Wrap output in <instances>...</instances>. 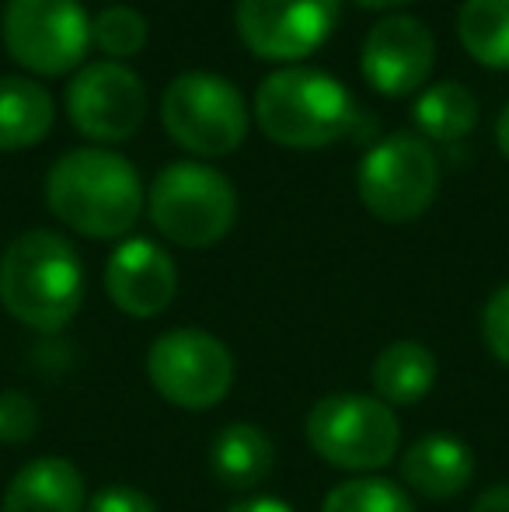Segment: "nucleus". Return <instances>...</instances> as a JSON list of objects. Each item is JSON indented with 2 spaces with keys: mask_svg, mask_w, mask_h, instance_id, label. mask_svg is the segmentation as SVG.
<instances>
[{
  "mask_svg": "<svg viewBox=\"0 0 509 512\" xmlns=\"http://www.w3.org/2000/svg\"><path fill=\"white\" fill-rule=\"evenodd\" d=\"M0 304L18 324L56 335L84 304V265L56 230H25L0 258Z\"/></svg>",
  "mask_w": 509,
  "mask_h": 512,
  "instance_id": "nucleus-1",
  "label": "nucleus"
},
{
  "mask_svg": "<svg viewBox=\"0 0 509 512\" xmlns=\"http://www.w3.org/2000/svg\"><path fill=\"white\" fill-rule=\"evenodd\" d=\"M46 203L60 223L95 241H112L136 227L143 185L123 154L102 147L70 150L49 168Z\"/></svg>",
  "mask_w": 509,
  "mask_h": 512,
  "instance_id": "nucleus-2",
  "label": "nucleus"
},
{
  "mask_svg": "<svg viewBox=\"0 0 509 512\" xmlns=\"http://www.w3.org/2000/svg\"><path fill=\"white\" fill-rule=\"evenodd\" d=\"M353 98L332 74L314 67H286L258 84L255 119L272 143L318 150L353 126Z\"/></svg>",
  "mask_w": 509,
  "mask_h": 512,
  "instance_id": "nucleus-3",
  "label": "nucleus"
},
{
  "mask_svg": "<svg viewBox=\"0 0 509 512\" xmlns=\"http://www.w3.org/2000/svg\"><path fill=\"white\" fill-rule=\"evenodd\" d=\"M304 436L325 464L370 474L398 457L401 425L391 405L367 394H325L307 411Z\"/></svg>",
  "mask_w": 509,
  "mask_h": 512,
  "instance_id": "nucleus-4",
  "label": "nucleus"
},
{
  "mask_svg": "<svg viewBox=\"0 0 509 512\" xmlns=\"http://www.w3.org/2000/svg\"><path fill=\"white\" fill-rule=\"evenodd\" d=\"M154 227L182 248H210L238 216V192L231 178L199 161L168 164L147 196Z\"/></svg>",
  "mask_w": 509,
  "mask_h": 512,
  "instance_id": "nucleus-5",
  "label": "nucleus"
},
{
  "mask_svg": "<svg viewBox=\"0 0 509 512\" xmlns=\"http://www.w3.org/2000/svg\"><path fill=\"white\" fill-rule=\"evenodd\" d=\"M161 122L178 147L199 157H224L245 140L248 105L227 77L189 70L178 74L164 91Z\"/></svg>",
  "mask_w": 509,
  "mask_h": 512,
  "instance_id": "nucleus-6",
  "label": "nucleus"
},
{
  "mask_svg": "<svg viewBox=\"0 0 509 512\" xmlns=\"http://www.w3.org/2000/svg\"><path fill=\"white\" fill-rule=\"evenodd\" d=\"M360 199L377 220L408 223L422 216L440 189V164L419 133H391L367 150L356 175Z\"/></svg>",
  "mask_w": 509,
  "mask_h": 512,
  "instance_id": "nucleus-7",
  "label": "nucleus"
},
{
  "mask_svg": "<svg viewBox=\"0 0 509 512\" xmlns=\"http://www.w3.org/2000/svg\"><path fill=\"white\" fill-rule=\"evenodd\" d=\"M147 377L164 401L185 411H210L231 394L234 356L203 328H175L154 338Z\"/></svg>",
  "mask_w": 509,
  "mask_h": 512,
  "instance_id": "nucleus-8",
  "label": "nucleus"
},
{
  "mask_svg": "<svg viewBox=\"0 0 509 512\" xmlns=\"http://www.w3.org/2000/svg\"><path fill=\"white\" fill-rule=\"evenodd\" d=\"M0 35L21 67L60 77L88 53L91 21L81 0H7Z\"/></svg>",
  "mask_w": 509,
  "mask_h": 512,
  "instance_id": "nucleus-9",
  "label": "nucleus"
},
{
  "mask_svg": "<svg viewBox=\"0 0 509 512\" xmlns=\"http://www.w3.org/2000/svg\"><path fill=\"white\" fill-rule=\"evenodd\" d=\"M67 115L98 143L129 140L147 119V88L123 63H88L67 88Z\"/></svg>",
  "mask_w": 509,
  "mask_h": 512,
  "instance_id": "nucleus-10",
  "label": "nucleus"
},
{
  "mask_svg": "<svg viewBox=\"0 0 509 512\" xmlns=\"http://www.w3.org/2000/svg\"><path fill=\"white\" fill-rule=\"evenodd\" d=\"M339 0H238V32L262 60H300L332 35Z\"/></svg>",
  "mask_w": 509,
  "mask_h": 512,
  "instance_id": "nucleus-11",
  "label": "nucleus"
},
{
  "mask_svg": "<svg viewBox=\"0 0 509 512\" xmlns=\"http://www.w3.org/2000/svg\"><path fill=\"white\" fill-rule=\"evenodd\" d=\"M436 60L433 32L419 18L391 14L367 32L360 67L381 95H412L422 88Z\"/></svg>",
  "mask_w": 509,
  "mask_h": 512,
  "instance_id": "nucleus-12",
  "label": "nucleus"
},
{
  "mask_svg": "<svg viewBox=\"0 0 509 512\" xmlns=\"http://www.w3.org/2000/svg\"><path fill=\"white\" fill-rule=\"evenodd\" d=\"M105 293L126 317H157L171 307L178 293V269L161 244L147 237H129L109 255Z\"/></svg>",
  "mask_w": 509,
  "mask_h": 512,
  "instance_id": "nucleus-13",
  "label": "nucleus"
},
{
  "mask_svg": "<svg viewBox=\"0 0 509 512\" xmlns=\"http://www.w3.org/2000/svg\"><path fill=\"white\" fill-rule=\"evenodd\" d=\"M475 478V453L447 432L422 436L401 453V481L422 499H454Z\"/></svg>",
  "mask_w": 509,
  "mask_h": 512,
  "instance_id": "nucleus-14",
  "label": "nucleus"
},
{
  "mask_svg": "<svg viewBox=\"0 0 509 512\" xmlns=\"http://www.w3.org/2000/svg\"><path fill=\"white\" fill-rule=\"evenodd\" d=\"M88 485L74 460L39 457L28 460L11 478L0 512H84Z\"/></svg>",
  "mask_w": 509,
  "mask_h": 512,
  "instance_id": "nucleus-15",
  "label": "nucleus"
},
{
  "mask_svg": "<svg viewBox=\"0 0 509 512\" xmlns=\"http://www.w3.org/2000/svg\"><path fill=\"white\" fill-rule=\"evenodd\" d=\"M276 467V446L252 422H231L210 446V471L231 492H255Z\"/></svg>",
  "mask_w": 509,
  "mask_h": 512,
  "instance_id": "nucleus-16",
  "label": "nucleus"
},
{
  "mask_svg": "<svg viewBox=\"0 0 509 512\" xmlns=\"http://www.w3.org/2000/svg\"><path fill=\"white\" fill-rule=\"evenodd\" d=\"M374 391L384 405L391 408H408L419 405L436 384V356L433 349H426L415 338H401L381 349V356L374 359Z\"/></svg>",
  "mask_w": 509,
  "mask_h": 512,
  "instance_id": "nucleus-17",
  "label": "nucleus"
},
{
  "mask_svg": "<svg viewBox=\"0 0 509 512\" xmlns=\"http://www.w3.org/2000/svg\"><path fill=\"white\" fill-rule=\"evenodd\" d=\"M53 95L21 74L0 77V150H25L53 129Z\"/></svg>",
  "mask_w": 509,
  "mask_h": 512,
  "instance_id": "nucleus-18",
  "label": "nucleus"
},
{
  "mask_svg": "<svg viewBox=\"0 0 509 512\" xmlns=\"http://www.w3.org/2000/svg\"><path fill=\"white\" fill-rule=\"evenodd\" d=\"M457 35L471 60L485 67H509V0H464L457 11Z\"/></svg>",
  "mask_w": 509,
  "mask_h": 512,
  "instance_id": "nucleus-19",
  "label": "nucleus"
},
{
  "mask_svg": "<svg viewBox=\"0 0 509 512\" xmlns=\"http://www.w3.org/2000/svg\"><path fill=\"white\" fill-rule=\"evenodd\" d=\"M412 115H415V126L426 136H433V140H461L475 126L478 102L464 84L440 81L422 91Z\"/></svg>",
  "mask_w": 509,
  "mask_h": 512,
  "instance_id": "nucleus-20",
  "label": "nucleus"
},
{
  "mask_svg": "<svg viewBox=\"0 0 509 512\" xmlns=\"http://www.w3.org/2000/svg\"><path fill=\"white\" fill-rule=\"evenodd\" d=\"M321 512H415V502L391 478H349L339 481L321 502Z\"/></svg>",
  "mask_w": 509,
  "mask_h": 512,
  "instance_id": "nucleus-21",
  "label": "nucleus"
},
{
  "mask_svg": "<svg viewBox=\"0 0 509 512\" xmlns=\"http://www.w3.org/2000/svg\"><path fill=\"white\" fill-rule=\"evenodd\" d=\"M91 42L102 49L112 60H126V56H136L143 46H147V18L133 7H105L95 21H91Z\"/></svg>",
  "mask_w": 509,
  "mask_h": 512,
  "instance_id": "nucleus-22",
  "label": "nucleus"
},
{
  "mask_svg": "<svg viewBox=\"0 0 509 512\" xmlns=\"http://www.w3.org/2000/svg\"><path fill=\"white\" fill-rule=\"evenodd\" d=\"M39 429V408L25 391H0V443H28Z\"/></svg>",
  "mask_w": 509,
  "mask_h": 512,
  "instance_id": "nucleus-23",
  "label": "nucleus"
},
{
  "mask_svg": "<svg viewBox=\"0 0 509 512\" xmlns=\"http://www.w3.org/2000/svg\"><path fill=\"white\" fill-rule=\"evenodd\" d=\"M482 338L492 356L509 366V283L499 286L482 310Z\"/></svg>",
  "mask_w": 509,
  "mask_h": 512,
  "instance_id": "nucleus-24",
  "label": "nucleus"
},
{
  "mask_svg": "<svg viewBox=\"0 0 509 512\" xmlns=\"http://www.w3.org/2000/svg\"><path fill=\"white\" fill-rule=\"evenodd\" d=\"M84 512H161L147 492L133 485H105L88 499Z\"/></svg>",
  "mask_w": 509,
  "mask_h": 512,
  "instance_id": "nucleus-25",
  "label": "nucleus"
},
{
  "mask_svg": "<svg viewBox=\"0 0 509 512\" xmlns=\"http://www.w3.org/2000/svg\"><path fill=\"white\" fill-rule=\"evenodd\" d=\"M471 512H509V481L506 485H492L478 495V502L471 506Z\"/></svg>",
  "mask_w": 509,
  "mask_h": 512,
  "instance_id": "nucleus-26",
  "label": "nucleus"
},
{
  "mask_svg": "<svg viewBox=\"0 0 509 512\" xmlns=\"http://www.w3.org/2000/svg\"><path fill=\"white\" fill-rule=\"evenodd\" d=\"M227 512H293L283 499H269V495H255V499L234 502Z\"/></svg>",
  "mask_w": 509,
  "mask_h": 512,
  "instance_id": "nucleus-27",
  "label": "nucleus"
},
{
  "mask_svg": "<svg viewBox=\"0 0 509 512\" xmlns=\"http://www.w3.org/2000/svg\"><path fill=\"white\" fill-rule=\"evenodd\" d=\"M496 140H499V150L509 157V105L499 112V122H496Z\"/></svg>",
  "mask_w": 509,
  "mask_h": 512,
  "instance_id": "nucleus-28",
  "label": "nucleus"
},
{
  "mask_svg": "<svg viewBox=\"0 0 509 512\" xmlns=\"http://www.w3.org/2000/svg\"><path fill=\"white\" fill-rule=\"evenodd\" d=\"M363 7H374V11H387V7H401V4H412V0H356Z\"/></svg>",
  "mask_w": 509,
  "mask_h": 512,
  "instance_id": "nucleus-29",
  "label": "nucleus"
}]
</instances>
